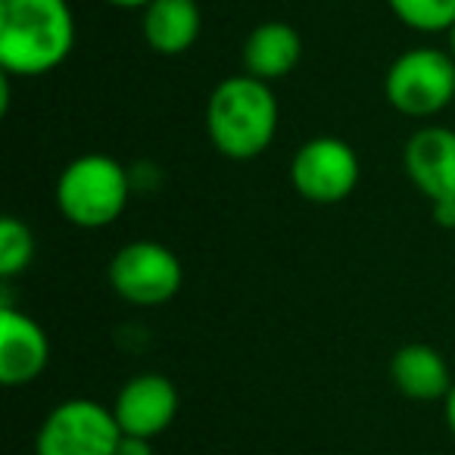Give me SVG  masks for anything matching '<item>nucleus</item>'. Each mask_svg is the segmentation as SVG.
I'll return each instance as SVG.
<instances>
[{"instance_id": "8", "label": "nucleus", "mask_w": 455, "mask_h": 455, "mask_svg": "<svg viewBox=\"0 0 455 455\" xmlns=\"http://www.w3.org/2000/svg\"><path fill=\"white\" fill-rule=\"evenodd\" d=\"M178 405H181L178 387L165 374L144 371L128 378L119 387L113 403V415L119 421L122 434L156 440L159 434H165L172 427V421L178 415Z\"/></svg>"}, {"instance_id": "12", "label": "nucleus", "mask_w": 455, "mask_h": 455, "mask_svg": "<svg viewBox=\"0 0 455 455\" xmlns=\"http://www.w3.org/2000/svg\"><path fill=\"white\" fill-rule=\"evenodd\" d=\"M140 35L159 57H181L200 41L203 10L196 0H153L140 13Z\"/></svg>"}, {"instance_id": "19", "label": "nucleus", "mask_w": 455, "mask_h": 455, "mask_svg": "<svg viewBox=\"0 0 455 455\" xmlns=\"http://www.w3.org/2000/svg\"><path fill=\"white\" fill-rule=\"evenodd\" d=\"M443 418H446L449 430H452V436H455V384H452V390L446 393V399H443Z\"/></svg>"}, {"instance_id": "14", "label": "nucleus", "mask_w": 455, "mask_h": 455, "mask_svg": "<svg viewBox=\"0 0 455 455\" xmlns=\"http://www.w3.org/2000/svg\"><path fill=\"white\" fill-rule=\"evenodd\" d=\"M35 253H38V243H35L32 228L16 215H4L0 219V278L4 284L26 275L35 262Z\"/></svg>"}, {"instance_id": "18", "label": "nucleus", "mask_w": 455, "mask_h": 455, "mask_svg": "<svg viewBox=\"0 0 455 455\" xmlns=\"http://www.w3.org/2000/svg\"><path fill=\"white\" fill-rule=\"evenodd\" d=\"M100 4H107V7H113V10H140V13H144L153 0H100Z\"/></svg>"}, {"instance_id": "17", "label": "nucleus", "mask_w": 455, "mask_h": 455, "mask_svg": "<svg viewBox=\"0 0 455 455\" xmlns=\"http://www.w3.org/2000/svg\"><path fill=\"white\" fill-rule=\"evenodd\" d=\"M430 212L434 221L446 231H455V200H443V203H430Z\"/></svg>"}, {"instance_id": "21", "label": "nucleus", "mask_w": 455, "mask_h": 455, "mask_svg": "<svg viewBox=\"0 0 455 455\" xmlns=\"http://www.w3.org/2000/svg\"><path fill=\"white\" fill-rule=\"evenodd\" d=\"M452 109H455V107H452Z\"/></svg>"}, {"instance_id": "10", "label": "nucleus", "mask_w": 455, "mask_h": 455, "mask_svg": "<svg viewBox=\"0 0 455 455\" xmlns=\"http://www.w3.org/2000/svg\"><path fill=\"white\" fill-rule=\"evenodd\" d=\"M51 362V337L28 312L13 303L0 306V380L7 387H28Z\"/></svg>"}, {"instance_id": "1", "label": "nucleus", "mask_w": 455, "mask_h": 455, "mask_svg": "<svg viewBox=\"0 0 455 455\" xmlns=\"http://www.w3.org/2000/svg\"><path fill=\"white\" fill-rule=\"evenodd\" d=\"M69 0H0V69L10 78H44L76 51Z\"/></svg>"}, {"instance_id": "3", "label": "nucleus", "mask_w": 455, "mask_h": 455, "mask_svg": "<svg viewBox=\"0 0 455 455\" xmlns=\"http://www.w3.org/2000/svg\"><path fill=\"white\" fill-rule=\"evenodd\" d=\"M57 209L72 228L100 231L122 219L134 196L132 169L109 153H82L57 178Z\"/></svg>"}, {"instance_id": "15", "label": "nucleus", "mask_w": 455, "mask_h": 455, "mask_svg": "<svg viewBox=\"0 0 455 455\" xmlns=\"http://www.w3.org/2000/svg\"><path fill=\"white\" fill-rule=\"evenodd\" d=\"M399 26L418 35H446L455 26V0H387Z\"/></svg>"}, {"instance_id": "9", "label": "nucleus", "mask_w": 455, "mask_h": 455, "mask_svg": "<svg viewBox=\"0 0 455 455\" xmlns=\"http://www.w3.org/2000/svg\"><path fill=\"white\" fill-rule=\"evenodd\" d=\"M403 169L430 203L455 200V128L421 125L403 147Z\"/></svg>"}, {"instance_id": "5", "label": "nucleus", "mask_w": 455, "mask_h": 455, "mask_svg": "<svg viewBox=\"0 0 455 455\" xmlns=\"http://www.w3.org/2000/svg\"><path fill=\"white\" fill-rule=\"evenodd\" d=\"M107 278L122 303L138 306V309H156L181 293L184 266L172 247L140 237L116 250Z\"/></svg>"}, {"instance_id": "20", "label": "nucleus", "mask_w": 455, "mask_h": 455, "mask_svg": "<svg viewBox=\"0 0 455 455\" xmlns=\"http://www.w3.org/2000/svg\"><path fill=\"white\" fill-rule=\"evenodd\" d=\"M446 51H449V57L455 60V26H452V28H449V32H446Z\"/></svg>"}, {"instance_id": "2", "label": "nucleus", "mask_w": 455, "mask_h": 455, "mask_svg": "<svg viewBox=\"0 0 455 455\" xmlns=\"http://www.w3.org/2000/svg\"><path fill=\"white\" fill-rule=\"evenodd\" d=\"M281 107L268 82L237 72L221 78L206 100V134L231 163L259 159L278 138Z\"/></svg>"}, {"instance_id": "11", "label": "nucleus", "mask_w": 455, "mask_h": 455, "mask_svg": "<svg viewBox=\"0 0 455 455\" xmlns=\"http://www.w3.org/2000/svg\"><path fill=\"white\" fill-rule=\"evenodd\" d=\"M303 60V35L284 20H266L243 38L241 66L259 82H281Z\"/></svg>"}, {"instance_id": "6", "label": "nucleus", "mask_w": 455, "mask_h": 455, "mask_svg": "<svg viewBox=\"0 0 455 455\" xmlns=\"http://www.w3.org/2000/svg\"><path fill=\"white\" fill-rule=\"evenodd\" d=\"M122 427L113 405L72 396L53 405L35 436V455H116Z\"/></svg>"}, {"instance_id": "13", "label": "nucleus", "mask_w": 455, "mask_h": 455, "mask_svg": "<svg viewBox=\"0 0 455 455\" xmlns=\"http://www.w3.org/2000/svg\"><path fill=\"white\" fill-rule=\"evenodd\" d=\"M390 380L405 399H415V403L446 399V393L455 384L449 362L443 359L440 349L427 347V343H405V347H399L390 359Z\"/></svg>"}, {"instance_id": "7", "label": "nucleus", "mask_w": 455, "mask_h": 455, "mask_svg": "<svg viewBox=\"0 0 455 455\" xmlns=\"http://www.w3.org/2000/svg\"><path fill=\"white\" fill-rule=\"evenodd\" d=\"M291 184L306 203L337 206L349 200L362 181V159L349 140L337 134H315L291 159Z\"/></svg>"}, {"instance_id": "16", "label": "nucleus", "mask_w": 455, "mask_h": 455, "mask_svg": "<svg viewBox=\"0 0 455 455\" xmlns=\"http://www.w3.org/2000/svg\"><path fill=\"white\" fill-rule=\"evenodd\" d=\"M116 455H153V440H144V436H128L122 434L119 449Z\"/></svg>"}, {"instance_id": "4", "label": "nucleus", "mask_w": 455, "mask_h": 455, "mask_svg": "<svg viewBox=\"0 0 455 455\" xmlns=\"http://www.w3.org/2000/svg\"><path fill=\"white\" fill-rule=\"evenodd\" d=\"M384 97L405 119L446 113L455 107V60L446 47H409L387 66Z\"/></svg>"}]
</instances>
